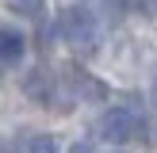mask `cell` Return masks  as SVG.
Returning <instances> with one entry per match:
<instances>
[{"instance_id":"obj_1","label":"cell","mask_w":157,"mask_h":153,"mask_svg":"<svg viewBox=\"0 0 157 153\" xmlns=\"http://www.w3.org/2000/svg\"><path fill=\"white\" fill-rule=\"evenodd\" d=\"M100 134H104L107 142H130V138L142 134V122H138L134 111H127V107H111V111L100 119Z\"/></svg>"},{"instance_id":"obj_2","label":"cell","mask_w":157,"mask_h":153,"mask_svg":"<svg viewBox=\"0 0 157 153\" xmlns=\"http://www.w3.org/2000/svg\"><path fill=\"white\" fill-rule=\"evenodd\" d=\"M58 31L77 46L92 42V12L88 8H65V12H58Z\"/></svg>"},{"instance_id":"obj_3","label":"cell","mask_w":157,"mask_h":153,"mask_svg":"<svg viewBox=\"0 0 157 153\" xmlns=\"http://www.w3.org/2000/svg\"><path fill=\"white\" fill-rule=\"evenodd\" d=\"M19 92L27 99H35V103H50V96H54V76H50V69H31V73H23L19 76Z\"/></svg>"},{"instance_id":"obj_4","label":"cell","mask_w":157,"mask_h":153,"mask_svg":"<svg viewBox=\"0 0 157 153\" xmlns=\"http://www.w3.org/2000/svg\"><path fill=\"white\" fill-rule=\"evenodd\" d=\"M73 88L81 92L84 99H96V103H100V99L107 96V88H104V84L96 80V76H88V73H77V69H73Z\"/></svg>"},{"instance_id":"obj_5","label":"cell","mask_w":157,"mask_h":153,"mask_svg":"<svg viewBox=\"0 0 157 153\" xmlns=\"http://www.w3.org/2000/svg\"><path fill=\"white\" fill-rule=\"evenodd\" d=\"M0 54H4V65H15V61L23 58V35L4 31V35H0Z\"/></svg>"},{"instance_id":"obj_6","label":"cell","mask_w":157,"mask_h":153,"mask_svg":"<svg viewBox=\"0 0 157 153\" xmlns=\"http://www.w3.org/2000/svg\"><path fill=\"white\" fill-rule=\"evenodd\" d=\"M27 153H58V138L54 134H35L27 145Z\"/></svg>"},{"instance_id":"obj_7","label":"cell","mask_w":157,"mask_h":153,"mask_svg":"<svg viewBox=\"0 0 157 153\" xmlns=\"http://www.w3.org/2000/svg\"><path fill=\"white\" fill-rule=\"evenodd\" d=\"M8 8L19 12V15H38L42 12V0H8Z\"/></svg>"},{"instance_id":"obj_8","label":"cell","mask_w":157,"mask_h":153,"mask_svg":"<svg viewBox=\"0 0 157 153\" xmlns=\"http://www.w3.org/2000/svg\"><path fill=\"white\" fill-rule=\"evenodd\" d=\"M69 153H96V149H92L88 142H77V145H73V149H69Z\"/></svg>"}]
</instances>
